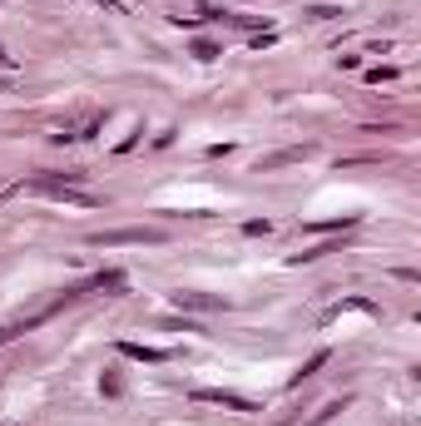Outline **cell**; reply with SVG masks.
I'll return each instance as SVG.
<instances>
[{
  "label": "cell",
  "mask_w": 421,
  "mask_h": 426,
  "mask_svg": "<svg viewBox=\"0 0 421 426\" xmlns=\"http://www.w3.org/2000/svg\"><path fill=\"white\" fill-rule=\"evenodd\" d=\"M94 248H114V243H164V228H119V233H94Z\"/></svg>",
  "instance_id": "1"
},
{
  "label": "cell",
  "mask_w": 421,
  "mask_h": 426,
  "mask_svg": "<svg viewBox=\"0 0 421 426\" xmlns=\"http://www.w3.org/2000/svg\"><path fill=\"white\" fill-rule=\"evenodd\" d=\"M40 194H55V199H70V203H99L94 194H84V188H65L60 179H35Z\"/></svg>",
  "instance_id": "2"
},
{
  "label": "cell",
  "mask_w": 421,
  "mask_h": 426,
  "mask_svg": "<svg viewBox=\"0 0 421 426\" xmlns=\"http://www.w3.org/2000/svg\"><path fill=\"white\" fill-rule=\"evenodd\" d=\"M194 401H214V407H228V412H258L248 397H238V392H194Z\"/></svg>",
  "instance_id": "3"
},
{
  "label": "cell",
  "mask_w": 421,
  "mask_h": 426,
  "mask_svg": "<svg viewBox=\"0 0 421 426\" xmlns=\"http://www.w3.org/2000/svg\"><path fill=\"white\" fill-rule=\"evenodd\" d=\"M179 308H199V312H214V308H223V297H208V292H179Z\"/></svg>",
  "instance_id": "4"
},
{
  "label": "cell",
  "mask_w": 421,
  "mask_h": 426,
  "mask_svg": "<svg viewBox=\"0 0 421 426\" xmlns=\"http://www.w3.org/2000/svg\"><path fill=\"white\" fill-rule=\"evenodd\" d=\"M119 352H124V357H139V362H168V352H164V347H139V342H119Z\"/></svg>",
  "instance_id": "5"
},
{
  "label": "cell",
  "mask_w": 421,
  "mask_h": 426,
  "mask_svg": "<svg viewBox=\"0 0 421 426\" xmlns=\"http://www.w3.org/2000/svg\"><path fill=\"white\" fill-rule=\"evenodd\" d=\"M194 55L199 60H218V45H214V40H194Z\"/></svg>",
  "instance_id": "6"
},
{
  "label": "cell",
  "mask_w": 421,
  "mask_h": 426,
  "mask_svg": "<svg viewBox=\"0 0 421 426\" xmlns=\"http://www.w3.org/2000/svg\"><path fill=\"white\" fill-rule=\"evenodd\" d=\"M0 70H15V55H5V45H0Z\"/></svg>",
  "instance_id": "7"
},
{
  "label": "cell",
  "mask_w": 421,
  "mask_h": 426,
  "mask_svg": "<svg viewBox=\"0 0 421 426\" xmlns=\"http://www.w3.org/2000/svg\"><path fill=\"white\" fill-rule=\"evenodd\" d=\"M94 5H104V10H119V0H94Z\"/></svg>",
  "instance_id": "8"
}]
</instances>
